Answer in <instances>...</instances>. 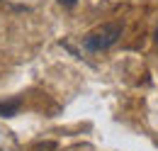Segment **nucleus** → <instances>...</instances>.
<instances>
[{"label":"nucleus","mask_w":158,"mask_h":151,"mask_svg":"<svg viewBox=\"0 0 158 151\" xmlns=\"http://www.w3.org/2000/svg\"><path fill=\"white\" fill-rule=\"evenodd\" d=\"M119 37H122V24H117V22H105V24H100L98 29H93L90 34L83 37V46L88 51L98 54V51H105V49L114 46L119 41Z\"/></svg>","instance_id":"obj_1"},{"label":"nucleus","mask_w":158,"mask_h":151,"mask_svg":"<svg viewBox=\"0 0 158 151\" xmlns=\"http://www.w3.org/2000/svg\"><path fill=\"white\" fill-rule=\"evenodd\" d=\"M22 100L20 97H12V100H0V117H15L20 112Z\"/></svg>","instance_id":"obj_2"},{"label":"nucleus","mask_w":158,"mask_h":151,"mask_svg":"<svg viewBox=\"0 0 158 151\" xmlns=\"http://www.w3.org/2000/svg\"><path fill=\"white\" fill-rule=\"evenodd\" d=\"M59 2L63 7H76V5H78V0H59Z\"/></svg>","instance_id":"obj_3"},{"label":"nucleus","mask_w":158,"mask_h":151,"mask_svg":"<svg viewBox=\"0 0 158 151\" xmlns=\"http://www.w3.org/2000/svg\"><path fill=\"white\" fill-rule=\"evenodd\" d=\"M37 151H39V149H37Z\"/></svg>","instance_id":"obj_4"}]
</instances>
